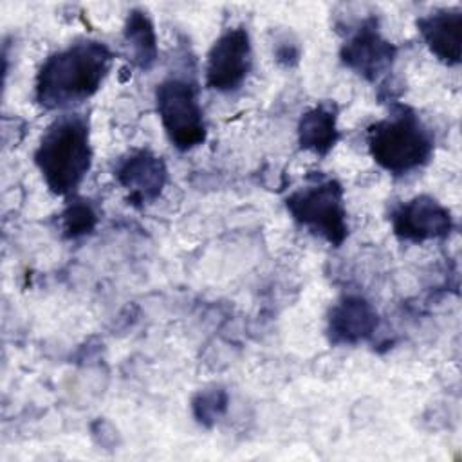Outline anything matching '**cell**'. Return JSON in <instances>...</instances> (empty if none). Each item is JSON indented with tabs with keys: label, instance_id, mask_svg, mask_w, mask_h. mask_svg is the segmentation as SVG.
I'll return each instance as SVG.
<instances>
[{
	"label": "cell",
	"instance_id": "cell-1",
	"mask_svg": "<svg viewBox=\"0 0 462 462\" xmlns=\"http://www.w3.org/2000/svg\"><path fill=\"white\" fill-rule=\"evenodd\" d=\"M114 63V52L97 40H78L51 54L34 83L36 101L45 110L81 105L103 85Z\"/></svg>",
	"mask_w": 462,
	"mask_h": 462
},
{
	"label": "cell",
	"instance_id": "cell-2",
	"mask_svg": "<svg viewBox=\"0 0 462 462\" xmlns=\"http://www.w3.org/2000/svg\"><path fill=\"white\" fill-rule=\"evenodd\" d=\"M34 164L54 195H74L92 166L88 117L76 112L56 117L40 137Z\"/></svg>",
	"mask_w": 462,
	"mask_h": 462
},
{
	"label": "cell",
	"instance_id": "cell-3",
	"mask_svg": "<svg viewBox=\"0 0 462 462\" xmlns=\"http://www.w3.org/2000/svg\"><path fill=\"white\" fill-rule=\"evenodd\" d=\"M366 144L374 162L392 175H406L422 168L433 155V135L419 114L395 105L392 114L372 123Z\"/></svg>",
	"mask_w": 462,
	"mask_h": 462
},
{
	"label": "cell",
	"instance_id": "cell-4",
	"mask_svg": "<svg viewBox=\"0 0 462 462\" xmlns=\"http://www.w3.org/2000/svg\"><path fill=\"white\" fill-rule=\"evenodd\" d=\"M285 208L296 224L334 247L348 236L345 189L332 177L298 188L287 195Z\"/></svg>",
	"mask_w": 462,
	"mask_h": 462
},
{
	"label": "cell",
	"instance_id": "cell-5",
	"mask_svg": "<svg viewBox=\"0 0 462 462\" xmlns=\"http://www.w3.org/2000/svg\"><path fill=\"white\" fill-rule=\"evenodd\" d=\"M155 110L170 143L177 150L188 152L206 141L204 110L193 81L179 76L162 79L155 88Z\"/></svg>",
	"mask_w": 462,
	"mask_h": 462
},
{
	"label": "cell",
	"instance_id": "cell-6",
	"mask_svg": "<svg viewBox=\"0 0 462 462\" xmlns=\"http://www.w3.org/2000/svg\"><path fill=\"white\" fill-rule=\"evenodd\" d=\"M253 67V45L245 27L226 29L211 45L206 60V85L227 94L238 90Z\"/></svg>",
	"mask_w": 462,
	"mask_h": 462
},
{
	"label": "cell",
	"instance_id": "cell-7",
	"mask_svg": "<svg viewBox=\"0 0 462 462\" xmlns=\"http://www.w3.org/2000/svg\"><path fill=\"white\" fill-rule=\"evenodd\" d=\"M339 58L346 69L374 83L390 72L397 58V47L383 36L379 20L370 14L350 29L339 49Z\"/></svg>",
	"mask_w": 462,
	"mask_h": 462
},
{
	"label": "cell",
	"instance_id": "cell-8",
	"mask_svg": "<svg viewBox=\"0 0 462 462\" xmlns=\"http://www.w3.org/2000/svg\"><path fill=\"white\" fill-rule=\"evenodd\" d=\"M392 229L399 240L422 244L446 238L453 229L451 211L431 195H417L392 211Z\"/></svg>",
	"mask_w": 462,
	"mask_h": 462
},
{
	"label": "cell",
	"instance_id": "cell-9",
	"mask_svg": "<svg viewBox=\"0 0 462 462\" xmlns=\"http://www.w3.org/2000/svg\"><path fill=\"white\" fill-rule=\"evenodd\" d=\"M114 177L126 191L128 204L143 208L161 197L168 182V168L152 150L137 148L117 161Z\"/></svg>",
	"mask_w": 462,
	"mask_h": 462
},
{
	"label": "cell",
	"instance_id": "cell-10",
	"mask_svg": "<svg viewBox=\"0 0 462 462\" xmlns=\"http://www.w3.org/2000/svg\"><path fill=\"white\" fill-rule=\"evenodd\" d=\"M379 327L375 307L359 294H345L328 310L327 336L336 346H354L368 341Z\"/></svg>",
	"mask_w": 462,
	"mask_h": 462
},
{
	"label": "cell",
	"instance_id": "cell-11",
	"mask_svg": "<svg viewBox=\"0 0 462 462\" xmlns=\"http://www.w3.org/2000/svg\"><path fill=\"white\" fill-rule=\"evenodd\" d=\"M417 31L430 52L446 65H458L462 56V9H437L417 18Z\"/></svg>",
	"mask_w": 462,
	"mask_h": 462
},
{
	"label": "cell",
	"instance_id": "cell-12",
	"mask_svg": "<svg viewBox=\"0 0 462 462\" xmlns=\"http://www.w3.org/2000/svg\"><path fill=\"white\" fill-rule=\"evenodd\" d=\"M339 141L337 106L321 101L301 114L298 121V143L303 150L325 157Z\"/></svg>",
	"mask_w": 462,
	"mask_h": 462
},
{
	"label": "cell",
	"instance_id": "cell-13",
	"mask_svg": "<svg viewBox=\"0 0 462 462\" xmlns=\"http://www.w3.org/2000/svg\"><path fill=\"white\" fill-rule=\"evenodd\" d=\"M125 43L132 63L141 70H150L159 56L157 34L146 11L132 9L125 22Z\"/></svg>",
	"mask_w": 462,
	"mask_h": 462
},
{
	"label": "cell",
	"instance_id": "cell-14",
	"mask_svg": "<svg viewBox=\"0 0 462 462\" xmlns=\"http://www.w3.org/2000/svg\"><path fill=\"white\" fill-rule=\"evenodd\" d=\"M61 233L69 240L90 235L97 226V213L94 206L85 199L70 200L60 215Z\"/></svg>",
	"mask_w": 462,
	"mask_h": 462
},
{
	"label": "cell",
	"instance_id": "cell-15",
	"mask_svg": "<svg viewBox=\"0 0 462 462\" xmlns=\"http://www.w3.org/2000/svg\"><path fill=\"white\" fill-rule=\"evenodd\" d=\"M227 392L220 386H209L193 395L191 411L200 426L211 428L227 411Z\"/></svg>",
	"mask_w": 462,
	"mask_h": 462
}]
</instances>
